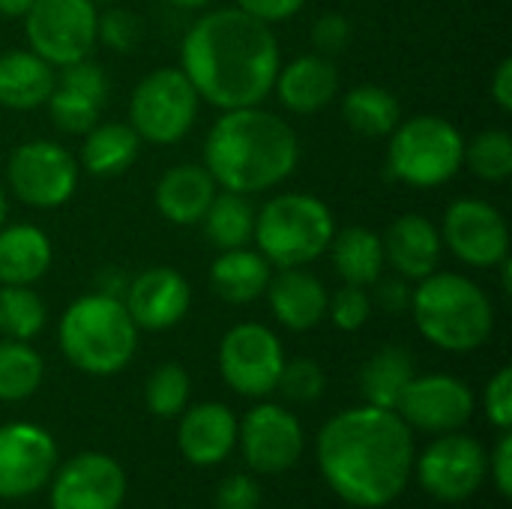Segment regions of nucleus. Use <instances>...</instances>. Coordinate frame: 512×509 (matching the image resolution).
Returning <instances> with one entry per match:
<instances>
[{
  "instance_id": "1",
  "label": "nucleus",
  "mask_w": 512,
  "mask_h": 509,
  "mask_svg": "<svg viewBox=\"0 0 512 509\" xmlns=\"http://www.w3.org/2000/svg\"><path fill=\"white\" fill-rule=\"evenodd\" d=\"M324 483L351 507H390L414 474V432L375 405L339 411L324 423L315 444Z\"/></svg>"
},
{
  "instance_id": "2",
  "label": "nucleus",
  "mask_w": 512,
  "mask_h": 509,
  "mask_svg": "<svg viewBox=\"0 0 512 509\" xmlns=\"http://www.w3.org/2000/svg\"><path fill=\"white\" fill-rule=\"evenodd\" d=\"M282 66L270 24L237 6L201 15L183 36L180 69L204 102L219 111L261 105Z\"/></svg>"
},
{
  "instance_id": "3",
  "label": "nucleus",
  "mask_w": 512,
  "mask_h": 509,
  "mask_svg": "<svg viewBox=\"0 0 512 509\" xmlns=\"http://www.w3.org/2000/svg\"><path fill=\"white\" fill-rule=\"evenodd\" d=\"M297 162V132L261 105L222 111L204 141V168L222 189L240 195L270 192L294 174Z\"/></svg>"
},
{
  "instance_id": "4",
  "label": "nucleus",
  "mask_w": 512,
  "mask_h": 509,
  "mask_svg": "<svg viewBox=\"0 0 512 509\" xmlns=\"http://www.w3.org/2000/svg\"><path fill=\"white\" fill-rule=\"evenodd\" d=\"M411 315L426 342L450 354H471L492 339L495 306L489 294L462 273L435 270L411 294Z\"/></svg>"
},
{
  "instance_id": "5",
  "label": "nucleus",
  "mask_w": 512,
  "mask_h": 509,
  "mask_svg": "<svg viewBox=\"0 0 512 509\" xmlns=\"http://www.w3.org/2000/svg\"><path fill=\"white\" fill-rule=\"evenodd\" d=\"M57 342L63 357L84 375H117L138 348V327L120 297L96 291L72 300L60 318Z\"/></svg>"
},
{
  "instance_id": "6",
  "label": "nucleus",
  "mask_w": 512,
  "mask_h": 509,
  "mask_svg": "<svg viewBox=\"0 0 512 509\" xmlns=\"http://www.w3.org/2000/svg\"><path fill=\"white\" fill-rule=\"evenodd\" d=\"M336 234V222L330 207L309 192H285L273 195L255 213L258 252L270 261V267H309L318 261Z\"/></svg>"
},
{
  "instance_id": "7",
  "label": "nucleus",
  "mask_w": 512,
  "mask_h": 509,
  "mask_svg": "<svg viewBox=\"0 0 512 509\" xmlns=\"http://www.w3.org/2000/svg\"><path fill=\"white\" fill-rule=\"evenodd\" d=\"M387 138V171L396 183L411 189H438L465 165L462 132L438 114L399 120Z\"/></svg>"
},
{
  "instance_id": "8",
  "label": "nucleus",
  "mask_w": 512,
  "mask_h": 509,
  "mask_svg": "<svg viewBox=\"0 0 512 509\" xmlns=\"http://www.w3.org/2000/svg\"><path fill=\"white\" fill-rule=\"evenodd\" d=\"M201 96L180 66L147 72L129 99V126L141 141L168 147L183 141L198 120Z\"/></svg>"
},
{
  "instance_id": "9",
  "label": "nucleus",
  "mask_w": 512,
  "mask_h": 509,
  "mask_svg": "<svg viewBox=\"0 0 512 509\" xmlns=\"http://www.w3.org/2000/svg\"><path fill=\"white\" fill-rule=\"evenodd\" d=\"M78 159L57 141L36 138L12 150L6 180L12 195L36 210L63 207L78 189Z\"/></svg>"
},
{
  "instance_id": "10",
  "label": "nucleus",
  "mask_w": 512,
  "mask_h": 509,
  "mask_svg": "<svg viewBox=\"0 0 512 509\" xmlns=\"http://www.w3.org/2000/svg\"><path fill=\"white\" fill-rule=\"evenodd\" d=\"M417 483L441 504H462L474 498L489 477L486 447L462 432H447L414 459Z\"/></svg>"
},
{
  "instance_id": "11",
  "label": "nucleus",
  "mask_w": 512,
  "mask_h": 509,
  "mask_svg": "<svg viewBox=\"0 0 512 509\" xmlns=\"http://www.w3.org/2000/svg\"><path fill=\"white\" fill-rule=\"evenodd\" d=\"M96 18L93 0H33L24 15V36L33 54L51 66H69L93 51Z\"/></svg>"
},
{
  "instance_id": "12",
  "label": "nucleus",
  "mask_w": 512,
  "mask_h": 509,
  "mask_svg": "<svg viewBox=\"0 0 512 509\" xmlns=\"http://www.w3.org/2000/svg\"><path fill=\"white\" fill-rule=\"evenodd\" d=\"M285 351L279 336L255 321L231 327L219 342V375L246 399H264L276 390Z\"/></svg>"
},
{
  "instance_id": "13",
  "label": "nucleus",
  "mask_w": 512,
  "mask_h": 509,
  "mask_svg": "<svg viewBox=\"0 0 512 509\" xmlns=\"http://www.w3.org/2000/svg\"><path fill=\"white\" fill-rule=\"evenodd\" d=\"M237 447L249 465V471L276 477L297 465L303 456L306 438L300 420L273 402L255 405L243 420H237Z\"/></svg>"
},
{
  "instance_id": "14",
  "label": "nucleus",
  "mask_w": 512,
  "mask_h": 509,
  "mask_svg": "<svg viewBox=\"0 0 512 509\" xmlns=\"http://www.w3.org/2000/svg\"><path fill=\"white\" fill-rule=\"evenodd\" d=\"M444 246L468 267H498L510 255V228L504 213L483 198H459L447 207L441 225Z\"/></svg>"
},
{
  "instance_id": "15",
  "label": "nucleus",
  "mask_w": 512,
  "mask_h": 509,
  "mask_svg": "<svg viewBox=\"0 0 512 509\" xmlns=\"http://www.w3.org/2000/svg\"><path fill=\"white\" fill-rule=\"evenodd\" d=\"M477 399L465 381L456 375H414L405 393L396 402V414L408 423L411 432L447 435L459 432L474 417Z\"/></svg>"
},
{
  "instance_id": "16",
  "label": "nucleus",
  "mask_w": 512,
  "mask_h": 509,
  "mask_svg": "<svg viewBox=\"0 0 512 509\" xmlns=\"http://www.w3.org/2000/svg\"><path fill=\"white\" fill-rule=\"evenodd\" d=\"M57 468L54 438L33 423L0 426V501H24L39 492Z\"/></svg>"
},
{
  "instance_id": "17",
  "label": "nucleus",
  "mask_w": 512,
  "mask_h": 509,
  "mask_svg": "<svg viewBox=\"0 0 512 509\" xmlns=\"http://www.w3.org/2000/svg\"><path fill=\"white\" fill-rule=\"evenodd\" d=\"M126 471L105 453H81L51 474V509H120Z\"/></svg>"
},
{
  "instance_id": "18",
  "label": "nucleus",
  "mask_w": 512,
  "mask_h": 509,
  "mask_svg": "<svg viewBox=\"0 0 512 509\" xmlns=\"http://www.w3.org/2000/svg\"><path fill=\"white\" fill-rule=\"evenodd\" d=\"M120 300L138 330L162 333L186 318L192 306V288L174 267H147L126 285Z\"/></svg>"
},
{
  "instance_id": "19",
  "label": "nucleus",
  "mask_w": 512,
  "mask_h": 509,
  "mask_svg": "<svg viewBox=\"0 0 512 509\" xmlns=\"http://www.w3.org/2000/svg\"><path fill=\"white\" fill-rule=\"evenodd\" d=\"M381 243H384V264L408 282H420L432 276L444 255L441 228L423 213H405L393 219Z\"/></svg>"
},
{
  "instance_id": "20",
  "label": "nucleus",
  "mask_w": 512,
  "mask_h": 509,
  "mask_svg": "<svg viewBox=\"0 0 512 509\" xmlns=\"http://www.w3.org/2000/svg\"><path fill=\"white\" fill-rule=\"evenodd\" d=\"M177 447L189 465L210 468L225 462L237 447V417L222 402H198L183 411Z\"/></svg>"
},
{
  "instance_id": "21",
  "label": "nucleus",
  "mask_w": 512,
  "mask_h": 509,
  "mask_svg": "<svg viewBox=\"0 0 512 509\" xmlns=\"http://www.w3.org/2000/svg\"><path fill=\"white\" fill-rule=\"evenodd\" d=\"M264 297L270 303L273 318L291 333H306L327 318L330 294L324 282L306 267H285L276 276H270Z\"/></svg>"
},
{
  "instance_id": "22",
  "label": "nucleus",
  "mask_w": 512,
  "mask_h": 509,
  "mask_svg": "<svg viewBox=\"0 0 512 509\" xmlns=\"http://www.w3.org/2000/svg\"><path fill=\"white\" fill-rule=\"evenodd\" d=\"M273 90L288 111L315 114L339 96V69L324 54H303L279 66Z\"/></svg>"
},
{
  "instance_id": "23",
  "label": "nucleus",
  "mask_w": 512,
  "mask_h": 509,
  "mask_svg": "<svg viewBox=\"0 0 512 509\" xmlns=\"http://www.w3.org/2000/svg\"><path fill=\"white\" fill-rule=\"evenodd\" d=\"M219 183L213 180V174L204 165L195 162H183L168 168L153 192L156 210L174 222V225H198L210 207V201L216 198Z\"/></svg>"
},
{
  "instance_id": "24",
  "label": "nucleus",
  "mask_w": 512,
  "mask_h": 509,
  "mask_svg": "<svg viewBox=\"0 0 512 509\" xmlns=\"http://www.w3.org/2000/svg\"><path fill=\"white\" fill-rule=\"evenodd\" d=\"M57 84V72L48 60L30 48H12L0 54V105L9 111H33L48 102Z\"/></svg>"
},
{
  "instance_id": "25",
  "label": "nucleus",
  "mask_w": 512,
  "mask_h": 509,
  "mask_svg": "<svg viewBox=\"0 0 512 509\" xmlns=\"http://www.w3.org/2000/svg\"><path fill=\"white\" fill-rule=\"evenodd\" d=\"M54 261L51 240L42 228L18 222L0 228V285H33Z\"/></svg>"
},
{
  "instance_id": "26",
  "label": "nucleus",
  "mask_w": 512,
  "mask_h": 509,
  "mask_svg": "<svg viewBox=\"0 0 512 509\" xmlns=\"http://www.w3.org/2000/svg\"><path fill=\"white\" fill-rule=\"evenodd\" d=\"M270 276H273L270 261L261 252H252L249 246L225 249L210 264V288L216 291V297L234 306H246L264 297Z\"/></svg>"
},
{
  "instance_id": "27",
  "label": "nucleus",
  "mask_w": 512,
  "mask_h": 509,
  "mask_svg": "<svg viewBox=\"0 0 512 509\" xmlns=\"http://www.w3.org/2000/svg\"><path fill=\"white\" fill-rule=\"evenodd\" d=\"M141 153V138L129 123L99 120L84 132L81 144V168L93 177H120L132 168Z\"/></svg>"
},
{
  "instance_id": "28",
  "label": "nucleus",
  "mask_w": 512,
  "mask_h": 509,
  "mask_svg": "<svg viewBox=\"0 0 512 509\" xmlns=\"http://www.w3.org/2000/svg\"><path fill=\"white\" fill-rule=\"evenodd\" d=\"M333 267L339 273V279L345 285H360V288H372V282L384 273V243L381 234L363 228V225H351L345 231H336L330 246H327Z\"/></svg>"
},
{
  "instance_id": "29",
  "label": "nucleus",
  "mask_w": 512,
  "mask_h": 509,
  "mask_svg": "<svg viewBox=\"0 0 512 509\" xmlns=\"http://www.w3.org/2000/svg\"><path fill=\"white\" fill-rule=\"evenodd\" d=\"M414 375H417V369H414L411 351L402 348V345H384L381 351H375L363 363V369H360V393H363L366 405L396 411V402H399V396L405 393V387L411 384Z\"/></svg>"
},
{
  "instance_id": "30",
  "label": "nucleus",
  "mask_w": 512,
  "mask_h": 509,
  "mask_svg": "<svg viewBox=\"0 0 512 509\" xmlns=\"http://www.w3.org/2000/svg\"><path fill=\"white\" fill-rule=\"evenodd\" d=\"M342 117L363 138H387L399 126L402 108L387 87L357 84L342 99Z\"/></svg>"
},
{
  "instance_id": "31",
  "label": "nucleus",
  "mask_w": 512,
  "mask_h": 509,
  "mask_svg": "<svg viewBox=\"0 0 512 509\" xmlns=\"http://www.w3.org/2000/svg\"><path fill=\"white\" fill-rule=\"evenodd\" d=\"M255 204L249 201V195L240 192H216V198L210 201L207 213H204V234L207 240L225 252V249H240L252 240L255 234Z\"/></svg>"
},
{
  "instance_id": "32",
  "label": "nucleus",
  "mask_w": 512,
  "mask_h": 509,
  "mask_svg": "<svg viewBox=\"0 0 512 509\" xmlns=\"http://www.w3.org/2000/svg\"><path fill=\"white\" fill-rule=\"evenodd\" d=\"M45 378V363L30 342L0 339V402L30 399Z\"/></svg>"
},
{
  "instance_id": "33",
  "label": "nucleus",
  "mask_w": 512,
  "mask_h": 509,
  "mask_svg": "<svg viewBox=\"0 0 512 509\" xmlns=\"http://www.w3.org/2000/svg\"><path fill=\"white\" fill-rule=\"evenodd\" d=\"M48 309L33 285H0V336L30 342L45 330Z\"/></svg>"
},
{
  "instance_id": "34",
  "label": "nucleus",
  "mask_w": 512,
  "mask_h": 509,
  "mask_svg": "<svg viewBox=\"0 0 512 509\" xmlns=\"http://www.w3.org/2000/svg\"><path fill=\"white\" fill-rule=\"evenodd\" d=\"M465 165L486 183H504L512 177V135L504 129H483L465 141Z\"/></svg>"
},
{
  "instance_id": "35",
  "label": "nucleus",
  "mask_w": 512,
  "mask_h": 509,
  "mask_svg": "<svg viewBox=\"0 0 512 509\" xmlns=\"http://www.w3.org/2000/svg\"><path fill=\"white\" fill-rule=\"evenodd\" d=\"M189 375L183 366L177 363H162L159 369L150 372L147 384H144V405L153 417H177L186 411L189 405Z\"/></svg>"
},
{
  "instance_id": "36",
  "label": "nucleus",
  "mask_w": 512,
  "mask_h": 509,
  "mask_svg": "<svg viewBox=\"0 0 512 509\" xmlns=\"http://www.w3.org/2000/svg\"><path fill=\"white\" fill-rule=\"evenodd\" d=\"M45 105H48L51 123L66 135H84L90 126L99 123L102 108H105V102H99V99H93V96H87L81 90H72L66 84H54Z\"/></svg>"
},
{
  "instance_id": "37",
  "label": "nucleus",
  "mask_w": 512,
  "mask_h": 509,
  "mask_svg": "<svg viewBox=\"0 0 512 509\" xmlns=\"http://www.w3.org/2000/svg\"><path fill=\"white\" fill-rule=\"evenodd\" d=\"M324 369L309 360V357H300V360H285L282 372H279V384L276 390L288 399V402H297V405H309L315 402L321 393H324Z\"/></svg>"
},
{
  "instance_id": "38",
  "label": "nucleus",
  "mask_w": 512,
  "mask_h": 509,
  "mask_svg": "<svg viewBox=\"0 0 512 509\" xmlns=\"http://www.w3.org/2000/svg\"><path fill=\"white\" fill-rule=\"evenodd\" d=\"M141 18L129 9L120 6H108L99 18H96V42L108 45L117 54H126L132 48H138L141 42Z\"/></svg>"
},
{
  "instance_id": "39",
  "label": "nucleus",
  "mask_w": 512,
  "mask_h": 509,
  "mask_svg": "<svg viewBox=\"0 0 512 509\" xmlns=\"http://www.w3.org/2000/svg\"><path fill=\"white\" fill-rule=\"evenodd\" d=\"M327 318L339 330L357 333L372 318V297H369V291L360 288V285H342L333 297H327Z\"/></svg>"
},
{
  "instance_id": "40",
  "label": "nucleus",
  "mask_w": 512,
  "mask_h": 509,
  "mask_svg": "<svg viewBox=\"0 0 512 509\" xmlns=\"http://www.w3.org/2000/svg\"><path fill=\"white\" fill-rule=\"evenodd\" d=\"M309 39H312V48L315 54H324V57H339L351 48L354 42V24L339 15V12H324L315 18L312 30H309Z\"/></svg>"
},
{
  "instance_id": "41",
  "label": "nucleus",
  "mask_w": 512,
  "mask_h": 509,
  "mask_svg": "<svg viewBox=\"0 0 512 509\" xmlns=\"http://www.w3.org/2000/svg\"><path fill=\"white\" fill-rule=\"evenodd\" d=\"M483 405H486V417L495 429L510 432L512 429V369L504 366L495 372V378L486 384L483 393Z\"/></svg>"
},
{
  "instance_id": "42",
  "label": "nucleus",
  "mask_w": 512,
  "mask_h": 509,
  "mask_svg": "<svg viewBox=\"0 0 512 509\" xmlns=\"http://www.w3.org/2000/svg\"><path fill=\"white\" fill-rule=\"evenodd\" d=\"M261 489L249 474H231L216 489V509H258Z\"/></svg>"
},
{
  "instance_id": "43",
  "label": "nucleus",
  "mask_w": 512,
  "mask_h": 509,
  "mask_svg": "<svg viewBox=\"0 0 512 509\" xmlns=\"http://www.w3.org/2000/svg\"><path fill=\"white\" fill-rule=\"evenodd\" d=\"M372 288H375V303L381 306V309H387V312H393V315H399V312H405V309H411V294H414V288L408 285V279H402V276H378L375 282H372Z\"/></svg>"
},
{
  "instance_id": "44",
  "label": "nucleus",
  "mask_w": 512,
  "mask_h": 509,
  "mask_svg": "<svg viewBox=\"0 0 512 509\" xmlns=\"http://www.w3.org/2000/svg\"><path fill=\"white\" fill-rule=\"evenodd\" d=\"M237 3V9H243L246 15H252V18H258V21H264V24H279V21H288V18H294L300 9H303V3L306 0H234Z\"/></svg>"
},
{
  "instance_id": "45",
  "label": "nucleus",
  "mask_w": 512,
  "mask_h": 509,
  "mask_svg": "<svg viewBox=\"0 0 512 509\" xmlns=\"http://www.w3.org/2000/svg\"><path fill=\"white\" fill-rule=\"evenodd\" d=\"M489 477L498 489L501 498L512 495V435L501 432V441L495 444L492 456H489Z\"/></svg>"
},
{
  "instance_id": "46",
  "label": "nucleus",
  "mask_w": 512,
  "mask_h": 509,
  "mask_svg": "<svg viewBox=\"0 0 512 509\" xmlns=\"http://www.w3.org/2000/svg\"><path fill=\"white\" fill-rule=\"evenodd\" d=\"M489 93H492L495 105H498L504 114H510L512 111V60L510 57H504V60L498 63V69H495V75H492V84H489Z\"/></svg>"
},
{
  "instance_id": "47",
  "label": "nucleus",
  "mask_w": 512,
  "mask_h": 509,
  "mask_svg": "<svg viewBox=\"0 0 512 509\" xmlns=\"http://www.w3.org/2000/svg\"><path fill=\"white\" fill-rule=\"evenodd\" d=\"M30 6H33V0H0V15H6V18H24Z\"/></svg>"
},
{
  "instance_id": "48",
  "label": "nucleus",
  "mask_w": 512,
  "mask_h": 509,
  "mask_svg": "<svg viewBox=\"0 0 512 509\" xmlns=\"http://www.w3.org/2000/svg\"><path fill=\"white\" fill-rule=\"evenodd\" d=\"M165 3H171V6H177V9H204L210 0H165Z\"/></svg>"
},
{
  "instance_id": "49",
  "label": "nucleus",
  "mask_w": 512,
  "mask_h": 509,
  "mask_svg": "<svg viewBox=\"0 0 512 509\" xmlns=\"http://www.w3.org/2000/svg\"><path fill=\"white\" fill-rule=\"evenodd\" d=\"M3 222H6V192L0 186V228H3Z\"/></svg>"
},
{
  "instance_id": "50",
  "label": "nucleus",
  "mask_w": 512,
  "mask_h": 509,
  "mask_svg": "<svg viewBox=\"0 0 512 509\" xmlns=\"http://www.w3.org/2000/svg\"><path fill=\"white\" fill-rule=\"evenodd\" d=\"M93 3H120V0H93Z\"/></svg>"
},
{
  "instance_id": "51",
  "label": "nucleus",
  "mask_w": 512,
  "mask_h": 509,
  "mask_svg": "<svg viewBox=\"0 0 512 509\" xmlns=\"http://www.w3.org/2000/svg\"><path fill=\"white\" fill-rule=\"evenodd\" d=\"M378 509H390V507H378Z\"/></svg>"
}]
</instances>
